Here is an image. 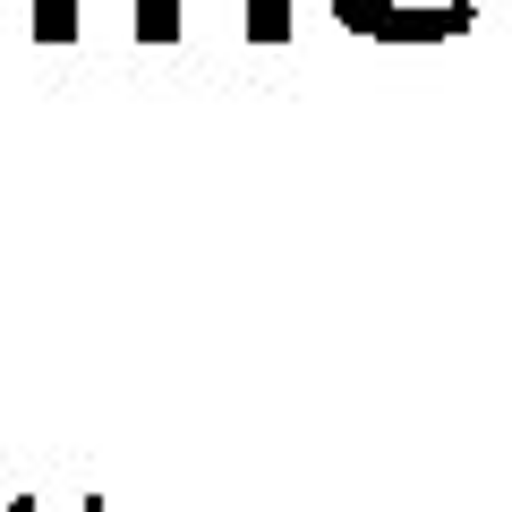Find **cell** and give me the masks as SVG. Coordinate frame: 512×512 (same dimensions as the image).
I'll return each instance as SVG.
<instances>
[{
  "label": "cell",
  "instance_id": "3",
  "mask_svg": "<svg viewBox=\"0 0 512 512\" xmlns=\"http://www.w3.org/2000/svg\"><path fill=\"white\" fill-rule=\"evenodd\" d=\"M248 35L256 43H282V35H291V0H248Z\"/></svg>",
  "mask_w": 512,
  "mask_h": 512
},
{
  "label": "cell",
  "instance_id": "4",
  "mask_svg": "<svg viewBox=\"0 0 512 512\" xmlns=\"http://www.w3.org/2000/svg\"><path fill=\"white\" fill-rule=\"evenodd\" d=\"M137 35L171 43V35H180V0H137Z\"/></svg>",
  "mask_w": 512,
  "mask_h": 512
},
{
  "label": "cell",
  "instance_id": "1",
  "mask_svg": "<svg viewBox=\"0 0 512 512\" xmlns=\"http://www.w3.org/2000/svg\"><path fill=\"white\" fill-rule=\"evenodd\" d=\"M333 18L350 35H376V43H402V18H393V0H333Z\"/></svg>",
  "mask_w": 512,
  "mask_h": 512
},
{
  "label": "cell",
  "instance_id": "2",
  "mask_svg": "<svg viewBox=\"0 0 512 512\" xmlns=\"http://www.w3.org/2000/svg\"><path fill=\"white\" fill-rule=\"evenodd\" d=\"M77 18H86L77 0H35V35L43 43H77Z\"/></svg>",
  "mask_w": 512,
  "mask_h": 512
}]
</instances>
